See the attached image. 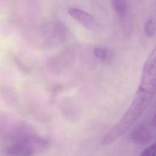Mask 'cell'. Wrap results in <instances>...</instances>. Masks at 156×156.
<instances>
[{
    "instance_id": "3957f363",
    "label": "cell",
    "mask_w": 156,
    "mask_h": 156,
    "mask_svg": "<svg viewBox=\"0 0 156 156\" xmlns=\"http://www.w3.org/2000/svg\"><path fill=\"white\" fill-rule=\"evenodd\" d=\"M68 12L75 21L84 27L90 29L94 26V23L92 16L86 12L75 7H70Z\"/></svg>"
},
{
    "instance_id": "52a82bcc",
    "label": "cell",
    "mask_w": 156,
    "mask_h": 156,
    "mask_svg": "<svg viewBox=\"0 0 156 156\" xmlns=\"http://www.w3.org/2000/svg\"><path fill=\"white\" fill-rule=\"evenodd\" d=\"M140 156H156V145L153 143L143 150Z\"/></svg>"
},
{
    "instance_id": "6da1fadb",
    "label": "cell",
    "mask_w": 156,
    "mask_h": 156,
    "mask_svg": "<svg viewBox=\"0 0 156 156\" xmlns=\"http://www.w3.org/2000/svg\"><path fill=\"white\" fill-rule=\"evenodd\" d=\"M155 93V60L148 58L144 65L140 85L132 102L120 120L104 135L102 143L110 144L124 134L143 113Z\"/></svg>"
},
{
    "instance_id": "277c9868",
    "label": "cell",
    "mask_w": 156,
    "mask_h": 156,
    "mask_svg": "<svg viewBox=\"0 0 156 156\" xmlns=\"http://www.w3.org/2000/svg\"><path fill=\"white\" fill-rule=\"evenodd\" d=\"M94 54L98 58L101 60H106L108 55L107 50L102 47H96L94 49Z\"/></svg>"
},
{
    "instance_id": "7a4b0ae2",
    "label": "cell",
    "mask_w": 156,
    "mask_h": 156,
    "mask_svg": "<svg viewBox=\"0 0 156 156\" xmlns=\"http://www.w3.org/2000/svg\"><path fill=\"white\" fill-rule=\"evenodd\" d=\"M155 128V118L154 117L150 126L144 124L136 126L131 133V138L137 144H146L152 140Z\"/></svg>"
},
{
    "instance_id": "5b68a950",
    "label": "cell",
    "mask_w": 156,
    "mask_h": 156,
    "mask_svg": "<svg viewBox=\"0 0 156 156\" xmlns=\"http://www.w3.org/2000/svg\"><path fill=\"white\" fill-rule=\"evenodd\" d=\"M144 30L146 34L149 37H152L155 34V22L152 19L149 20L145 24L144 26Z\"/></svg>"
},
{
    "instance_id": "8992f818",
    "label": "cell",
    "mask_w": 156,
    "mask_h": 156,
    "mask_svg": "<svg viewBox=\"0 0 156 156\" xmlns=\"http://www.w3.org/2000/svg\"><path fill=\"white\" fill-rule=\"evenodd\" d=\"M114 7L118 13L122 15L126 10V0H114Z\"/></svg>"
}]
</instances>
